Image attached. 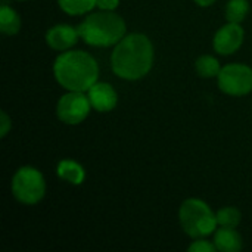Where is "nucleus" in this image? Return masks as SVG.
Wrapping results in <instances>:
<instances>
[{
    "label": "nucleus",
    "mask_w": 252,
    "mask_h": 252,
    "mask_svg": "<svg viewBox=\"0 0 252 252\" xmlns=\"http://www.w3.org/2000/svg\"><path fill=\"white\" fill-rule=\"evenodd\" d=\"M154 65V46L145 34L124 35L111 55V66L123 80H140Z\"/></svg>",
    "instance_id": "1"
},
{
    "label": "nucleus",
    "mask_w": 252,
    "mask_h": 252,
    "mask_svg": "<svg viewBox=\"0 0 252 252\" xmlns=\"http://www.w3.org/2000/svg\"><path fill=\"white\" fill-rule=\"evenodd\" d=\"M56 81L68 92H87L99 77L96 59L83 50L61 53L53 63Z\"/></svg>",
    "instance_id": "2"
},
{
    "label": "nucleus",
    "mask_w": 252,
    "mask_h": 252,
    "mask_svg": "<svg viewBox=\"0 0 252 252\" xmlns=\"http://www.w3.org/2000/svg\"><path fill=\"white\" fill-rule=\"evenodd\" d=\"M80 37L90 46L108 47L117 44L126 35L124 19L112 10L94 12L77 27Z\"/></svg>",
    "instance_id": "3"
},
{
    "label": "nucleus",
    "mask_w": 252,
    "mask_h": 252,
    "mask_svg": "<svg viewBox=\"0 0 252 252\" xmlns=\"http://www.w3.org/2000/svg\"><path fill=\"white\" fill-rule=\"evenodd\" d=\"M179 220L186 235L201 239L216 232L217 217L210 205L198 198L186 199L179 210Z\"/></svg>",
    "instance_id": "4"
},
{
    "label": "nucleus",
    "mask_w": 252,
    "mask_h": 252,
    "mask_svg": "<svg viewBox=\"0 0 252 252\" xmlns=\"http://www.w3.org/2000/svg\"><path fill=\"white\" fill-rule=\"evenodd\" d=\"M12 193L16 201L24 205L38 204L46 193V182L43 174L34 167H21L13 174Z\"/></svg>",
    "instance_id": "5"
},
{
    "label": "nucleus",
    "mask_w": 252,
    "mask_h": 252,
    "mask_svg": "<svg viewBox=\"0 0 252 252\" xmlns=\"http://www.w3.org/2000/svg\"><path fill=\"white\" fill-rule=\"evenodd\" d=\"M219 87L230 96H245L252 92V69L244 63H229L219 74Z\"/></svg>",
    "instance_id": "6"
},
{
    "label": "nucleus",
    "mask_w": 252,
    "mask_h": 252,
    "mask_svg": "<svg viewBox=\"0 0 252 252\" xmlns=\"http://www.w3.org/2000/svg\"><path fill=\"white\" fill-rule=\"evenodd\" d=\"M92 103L84 92H68L58 100L56 115L62 123L77 126L87 118Z\"/></svg>",
    "instance_id": "7"
},
{
    "label": "nucleus",
    "mask_w": 252,
    "mask_h": 252,
    "mask_svg": "<svg viewBox=\"0 0 252 252\" xmlns=\"http://www.w3.org/2000/svg\"><path fill=\"white\" fill-rule=\"evenodd\" d=\"M244 28L236 22H229L223 25L214 35L213 46L219 55H232L244 43Z\"/></svg>",
    "instance_id": "8"
},
{
    "label": "nucleus",
    "mask_w": 252,
    "mask_h": 252,
    "mask_svg": "<svg viewBox=\"0 0 252 252\" xmlns=\"http://www.w3.org/2000/svg\"><path fill=\"white\" fill-rule=\"evenodd\" d=\"M80 37L78 28L71 27L68 24H58L47 30L46 32V43L53 50H68L71 49Z\"/></svg>",
    "instance_id": "9"
},
{
    "label": "nucleus",
    "mask_w": 252,
    "mask_h": 252,
    "mask_svg": "<svg viewBox=\"0 0 252 252\" xmlns=\"http://www.w3.org/2000/svg\"><path fill=\"white\" fill-rule=\"evenodd\" d=\"M87 92L92 108H94L97 112H109L118 103V94L109 83L96 81Z\"/></svg>",
    "instance_id": "10"
},
{
    "label": "nucleus",
    "mask_w": 252,
    "mask_h": 252,
    "mask_svg": "<svg viewBox=\"0 0 252 252\" xmlns=\"http://www.w3.org/2000/svg\"><path fill=\"white\" fill-rule=\"evenodd\" d=\"M214 244L220 252H239L242 250V238L232 227H220L216 230Z\"/></svg>",
    "instance_id": "11"
},
{
    "label": "nucleus",
    "mask_w": 252,
    "mask_h": 252,
    "mask_svg": "<svg viewBox=\"0 0 252 252\" xmlns=\"http://www.w3.org/2000/svg\"><path fill=\"white\" fill-rule=\"evenodd\" d=\"M58 177L62 179L63 182H68L71 185H81L86 179V171L83 168V165H80L78 162L72 161V159H62L58 164L56 168Z\"/></svg>",
    "instance_id": "12"
},
{
    "label": "nucleus",
    "mask_w": 252,
    "mask_h": 252,
    "mask_svg": "<svg viewBox=\"0 0 252 252\" xmlns=\"http://www.w3.org/2000/svg\"><path fill=\"white\" fill-rule=\"evenodd\" d=\"M21 30V18L10 6L3 3L0 6V31L6 35H13Z\"/></svg>",
    "instance_id": "13"
},
{
    "label": "nucleus",
    "mask_w": 252,
    "mask_h": 252,
    "mask_svg": "<svg viewBox=\"0 0 252 252\" xmlns=\"http://www.w3.org/2000/svg\"><path fill=\"white\" fill-rule=\"evenodd\" d=\"M195 68H196V72L199 77L202 78H213V77H219L220 71H221V66H220V62L210 56V55H204V56H199L195 62Z\"/></svg>",
    "instance_id": "14"
},
{
    "label": "nucleus",
    "mask_w": 252,
    "mask_h": 252,
    "mask_svg": "<svg viewBox=\"0 0 252 252\" xmlns=\"http://www.w3.org/2000/svg\"><path fill=\"white\" fill-rule=\"evenodd\" d=\"M250 10L248 0H229L226 6V18L229 22L241 24Z\"/></svg>",
    "instance_id": "15"
},
{
    "label": "nucleus",
    "mask_w": 252,
    "mask_h": 252,
    "mask_svg": "<svg viewBox=\"0 0 252 252\" xmlns=\"http://www.w3.org/2000/svg\"><path fill=\"white\" fill-rule=\"evenodd\" d=\"M58 3L68 15H83L96 6V0H58Z\"/></svg>",
    "instance_id": "16"
},
{
    "label": "nucleus",
    "mask_w": 252,
    "mask_h": 252,
    "mask_svg": "<svg viewBox=\"0 0 252 252\" xmlns=\"http://www.w3.org/2000/svg\"><path fill=\"white\" fill-rule=\"evenodd\" d=\"M217 224L220 227H232V229H236L238 224L241 223L242 220V214L239 210L233 208V207H226V208H221L217 214Z\"/></svg>",
    "instance_id": "17"
},
{
    "label": "nucleus",
    "mask_w": 252,
    "mask_h": 252,
    "mask_svg": "<svg viewBox=\"0 0 252 252\" xmlns=\"http://www.w3.org/2000/svg\"><path fill=\"white\" fill-rule=\"evenodd\" d=\"M189 252H214L217 251L216 248V244L214 242H210V241H205V239H196L189 248Z\"/></svg>",
    "instance_id": "18"
},
{
    "label": "nucleus",
    "mask_w": 252,
    "mask_h": 252,
    "mask_svg": "<svg viewBox=\"0 0 252 252\" xmlns=\"http://www.w3.org/2000/svg\"><path fill=\"white\" fill-rule=\"evenodd\" d=\"M10 128H12V121H10V118H9V115H7L4 111H1V112H0V137H1V139L6 137V134L9 133Z\"/></svg>",
    "instance_id": "19"
},
{
    "label": "nucleus",
    "mask_w": 252,
    "mask_h": 252,
    "mask_svg": "<svg viewBox=\"0 0 252 252\" xmlns=\"http://www.w3.org/2000/svg\"><path fill=\"white\" fill-rule=\"evenodd\" d=\"M118 4L120 0H96V6L102 10H114Z\"/></svg>",
    "instance_id": "20"
},
{
    "label": "nucleus",
    "mask_w": 252,
    "mask_h": 252,
    "mask_svg": "<svg viewBox=\"0 0 252 252\" xmlns=\"http://www.w3.org/2000/svg\"><path fill=\"white\" fill-rule=\"evenodd\" d=\"M196 4L202 6V7H207V6H211L213 3H216L217 0H193Z\"/></svg>",
    "instance_id": "21"
}]
</instances>
